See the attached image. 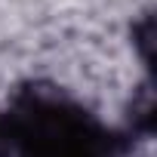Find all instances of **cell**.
<instances>
[{
  "label": "cell",
  "instance_id": "cell-1",
  "mask_svg": "<svg viewBox=\"0 0 157 157\" xmlns=\"http://www.w3.org/2000/svg\"><path fill=\"white\" fill-rule=\"evenodd\" d=\"M19 157H102L99 126L62 102H34L19 123Z\"/></svg>",
  "mask_w": 157,
  "mask_h": 157
}]
</instances>
